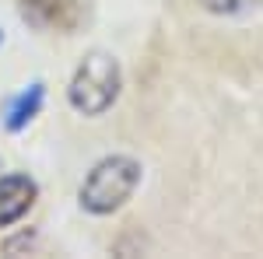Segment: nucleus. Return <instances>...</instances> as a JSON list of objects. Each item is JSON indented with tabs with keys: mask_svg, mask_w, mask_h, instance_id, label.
I'll list each match as a JSON object with an SVG mask.
<instances>
[{
	"mask_svg": "<svg viewBox=\"0 0 263 259\" xmlns=\"http://www.w3.org/2000/svg\"><path fill=\"white\" fill-rule=\"evenodd\" d=\"M137 182H141V165L134 158L126 154L102 158L81 186V207L91 214H112L134 196Z\"/></svg>",
	"mask_w": 263,
	"mask_h": 259,
	"instance_id": "f257e3e1",
	"label": "nucleus"
},
{
	"mask_svg": "<svg viewBox=\"0 0 263 259\" xmlns=\"http://www.w3.org/2000/svg\"><path fill=\"white\" fill-rule=\"evenodd\" d=\"M120 84H123L120 63L109 53H88L81 60V67L74 70V77H70L67 98L84 116H102L112 102L120 98Z\"/></svg>",
	"mask_w": 263,
	"mask_h": 259,
	"instance_id": "f03ea898",
	"label": "nucleus"
},
{
	"mask_svg": "<svg viewBox=\"0 0 263 259\" xmlns=\"http://www.w3.org/2000/svg\"><path fill=\"white\" fill-rule=\"evenodd\" d=\"M35 203V182L28 175H4L0 179V228L14 224Z\"/></svg>",
	"mask_w": 263,
	"mask_h": 259,
	"instance_id": "7ed1b4c3",
	"label": "nucleus"
},
{
	"mask_svg": "<svg viewBox=\"0 0 263 259\" xmlns=\"http://www.w3.org/2000/svg\"><path fill=\"white\" fill-rule=\"evenodd\" d=\"M42 105V84H32L28 91H21L18 98L7 105V130H21V126H28V119L39 112Z\"/></svg>",
	"mask_w": 263,
	"mask_h": 259,
	"instance_id": "20e7f679",
	"label": "nucleus"
},
{
	"mask_svg": "<svg viewBox=\"0 0 263 259\" xmlns=\"http://www.w3.org/2000/svg\"><path fill=\"white\" fill-rule=\"evenodd\" d=\"M203 4H207V11H214V14H239L253 0H203Z\"/></svg>",
	"mask_w": 263,
	"mask_h": 259,
	"instance_id": "39448f33",
	"label": "nucleus"
},
{
	"mask_svg": "<svg viewBox=\"0 0 263 259\" xmlns=\"http://www.w3.org/2000/svg\"><path fill=\"white\" fill-rule=\"evenodd\" d=\"M0 42H4V32H0Z\"/></svg>",
	"mask_w": 263,
	"mask_h": 259,
	"instance_id": "423d86ee",
	"label": "nucleus"
}]
</instances>
